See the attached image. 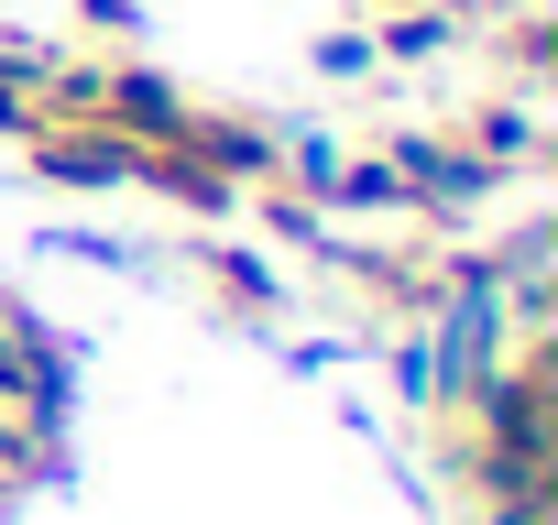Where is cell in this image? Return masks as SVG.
Returning a JSON list of instances; mask_svg holds the SVG:
<instances>
[{"instance_id":"1","label":"cell","mask_w":558,"mask_h":525,"mask_svg":"<svg viewBox=\"0 0 558 525\" xmlns=\"http://www.w3.org/2000/svg\"><path fill=\"white\" fill-rule=\"evenodd\" d=\"M208 296H219L230 318H274V285H263L252 252H219V262H208Z\"/></svg>"},{"instance_id":"2","label":"cell","mask_w":558,"mask_h":525,"mask_svg":"<svg viewBox=\"0 0 558 525\" xmlns=\"http://www.w3.org/2000/svg\"><path fill=\"white\" fill-rule=\"evenodd\" d=\"M77 23L88 34H132V0H77Z\"/></svg>"}]
</instances>
